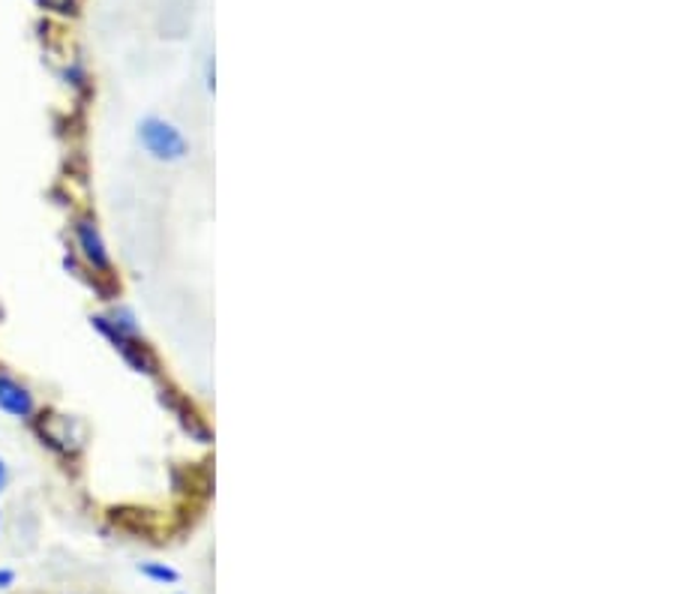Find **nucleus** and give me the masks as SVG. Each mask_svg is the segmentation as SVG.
<instances>
[{
	"mask_svg": "<svg viewBox=\"0 0 675 594\" xmlns=\"http://www.w3.org/2000/svg\"><path fill=\"white\" fill-rule=\"evenodd\" d=\"M138 145L145 147L147 157H154L156 163H180L189 154V142L184 138V133L156 115L145 117L138 124Z\"/></svg>",
	"mask_w": 675,
	"mask_h": 594,
	"instance_id": "nucleus-1",
	"label": "nucleus"
},
{
	"mask_svg": "<svg viewBox=\"0 0 675 594\" xmlns=\"http://www.w3.org/2000/svg\"><path fill=\"white\" fill-rule=\"evenodd\" d=\"M0 411H7L15 420H31L37 411L33 394L10 373H0Z\"/></svg>",
	"mask_w": 675,
	"mask_h": 594,
	"instance_id": "nucleus-2",
	"label": "nucleus"
},
{
	"mask_svg": "<svg viewBox=\"0 0 675 594\" xmlns=\"http://www.w3.org/2000/svg\"><path fill=\"white\" fill-rule=\"evenodd\" d=\"M75 240H79V250H82L87 264H94L96 271H108V250H105V240L94 219L75 222Z\"/></svg>",
	"mask_w": 675,
	"mask_h": 594,
	"instance_id": "nucleus-3",
	"label": "nucleus"
},
{
	"mask_svg": "<svg viewBox=\"0 0 675 594\" xmlns=\"http://www.w3.org/2000/svg\"><path fill=\"white\" fill-rule=\"evenodd\" d=\"M138 574L147 576L150 583H159V585H175L180 583V574H177L175 567L166 562H145L138 564Z\"/></svg>",
	"mask_w": 675,
	"mask_h": 594,
	"instance_id": "nucleus-4",
	"label": "nucleus"
},
{
	"mask_svg": "<svg viewBox=\"0 0 675 594\" xmlns=\"http://www.w3.org/2000/svg\"><path fill=\"white\" fill-rule=\"evenodd\" d=\"M15 585V571L12 567H0V588H10Z\"/></svg>",
	"mask_w": 675,
	"mask_h": 594,
	"instance_id": "nucleus-5",
	"label": "nucleus"
},
{
	"mask_svg": "<svg viewBox=\"0 0 675 594\" xmlns=\"http://www.w3.org/2000/svg\"><path fill=\"white\" fill-rule=\"evenodd\" d=\"M7 483H10V469H7V462L0 459V496L7 490Z\"/></svg>",
	"mask_w": 675,
	"mask_h": 594,
	"instance_id": "nucleus-6",
	"label": "nucleus"
},
{
	"mask_svg": "<svg viewBox=\"0 0 675 594\" xmlns=\"http://www.w3.org/2000/svg\"><path fill=\"white\" fill-rule=\"evenodd\" d=\"M49 7H54V10H61V12H70V7H73V0H45Z\"/></svg>",
	"mask_w": 675,
	"mask_h": 594,
	"instance_id": "nucleus-7",
	"label": "nucleus"
},
{
	"mask_svg": "<svg viewBox=\"0 0 675 594\" xmlns=\"http://www.w3.org/2000/svg\"><path fill=\"white\" fill-rule=\"evenodd\" d=\"M0 520H3V513H0Z\"/></svg>",
	"mask_w": 675,
	"mask_h": 594,
	"instance_id": "nucleus-8",
	"label": "nucleus"
}]
</instances>
